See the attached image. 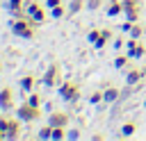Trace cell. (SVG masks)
<instances>
[{"mask_svg":"<svg viewBox=\"0 0 146 141\" xmlns=\"http://www.w3.org/2000/svg\"><path fill=\"white\" fill-rule=\"evenodd\" d=\"M144 107H146V98H144Z\"/></svg>","mask_w":146,"mask_h":141,"instance_id":"cell-35","label":"cell"},{"mask_svg":"<svg viewBox=\"0 0 146 141\" xmlns=\"http://www.w3.org/2000/svg\"><path fill=\"white\" fill-rule=\"evenodd\" d=\"M141 70H144V75H146V64H144V66H141Z\"/></svg>","mask_w":146,"mask_h":141,"instance_id":"cell-33","label":"cell"},{"mask_svg":"<svg viewBox=\"0 0 146 141\" xmlns=\"http://www.w3.org/2000/svg\"><path fill=\"white\" fill-rule=\"evenodd\" d=\"M48 123H50L52 127H68V123H71V116H68L66 111H50V116H48Z\"/></svg>","mask_w":146,"mask_h":141,"instance_id":"cell-6","label":"cell"},{"mask_svg":"<svg viewBox=\"0 0 146 141\" xmlns=\"http://www.w3.org/2000/svg\"><path fill=\"white\" fill-rule=\"evenodd\" d=\"M128 36H132V39H141V36H144V27H141L139 23H132V27H130Z\"/></svg>","mask_w":146,"mask_h":141,"instance_id":"cell-16","label":"cell"},{"mask_svg":"<svg viewBox=\"0 0 146 141\" xmlns=\"http://www.w3.org/2000/svg\"><path fill=\"white\" fill-rule=\"evenodd\" d=\"M21 118L16 116V118H9V123H7V132H5V139L7 141H16V139H21Z\"/></svg>","mask_w":146,"mask_h":141,"instance_id":"cell-5","label":"cell"},{"mask_svg":"<svg viewBox=\"0 0 146 141\" xmlns=\"http://www.w3.org/2000/svg\"><path fill=\"white\" fill-rule=\"evenodd\" d=\"M144 77H146V75H144V70H141V68H128V73H125V84L137 86Z\"/></svg>","mask_w":146,"mask_h":141,"instance_id":"cell-8","label":"cell"},{"mask_svg":"<svg viewBox=\"0 0 146 141\" xmlns=\"http://www.w3.org/2000/svg\"><path fill=\"white\" fill-rule=\"evenodd\" d=\"M103 102V91H94L89 96V105H100Z\"/></svg>","mask_w":146,"mask_h":141,"instance_id":"cell-23","label":"cell"},{"mask_svg":"<svg viewBox=\"0 0 146 141\" xmlns=\"http://www.w3.org/2000/svg\"><path fill=\"white\" fill-rule=\"evenodd\" d=\"M66 139H80V130H66Z\"/></svg>","mask_w":146,"mask_h":141,"instance_id":"cell-28","label":"cell"},{"mask_svg":"<svg viewBox=\"0 0 146 141\" xmlns=\"http://www.w3.org/2000/svg\"><path fill=\"white\" fill-rule=\"evenodd\" d=\"M0 109L2 111H11L14 109V89L11 86H5L0 91Z\"/></svg>","mask_w":146,"mask_h":141,"instance_id":"cell-7","label":"cell"},{"mask_svg":"<svg viewBox=\"0 0 146 141\" xmlns=\"http://www.w3.org/2000/svg\"><path fill=\"white\" fill-rule=\"evenodd\" d=\"M66 130L68 127H52V141H62V139H66Z\"/></svg>","mask_w":146,"mask_h":141,"instance_id":"cell-20","label":"cell"},{"mask_svg":"<svg viewBox=\"0 0 146 141\" xmlns=\"http://www.w3.org/2000/svg\"><path fill=\"white\" fill-rule=\"evenodd\" d=\"M7 123H9V118H0V139H5V132H7Z\"/></svg>","mask_w":146,"mask_h":141,"instance_id":"cell-27","label":"cell"},{"mask_svg":"<svg viewBox=\"0 0 146 141\" xmlns=\"http://www.w3.org/2000/svg\"><path fill=\"white\" fill-rule=\"evenodd\" d=\"M130 27H132V20H125V23H121V30H123V32H130Z\"/></svg>","mask_w":146,"mask_h":141,"instance_id":"cell-31","label":"cell"},{"mask_svg":"<svg viewBox=\"0 0 146 141\" xmlns=\"http://www.w3.org/2000/svg\"><path fill=\"white\" fill-rule=\"evenodd\" d=\"M57 93H59V98H64L68 105H75V102L80 100V86H78L73 80H64V82L57 86Z\"/></svg>","mask_w":146,"mask_h":141,"instance_id":"cell-1","label":"cell"},{"mask_svg":"<svg viewBox=\"0 0 146 141\" xmlns=\"http://www.w3.org/2000/svg\"><path fill=\"white\" fill-rule=\"evenodd\" d=\"M103 7V0H87V9L89 11H96V9H100Z\"/></svg>","mask_w":146,"mask_h":141,"instance_id":"cell-25","label":"cell"},{"mask_svg":"<svg viewBox=\"0 0 146 141\" xmlns=\"http://www.w3.org/2000/svg\"><path fill=\"white\" fill-rule=\"evenodd\" d=\"M27 102H30L32 107H41V96H39V93H34V91H30V96H27Z\"/></svg>","mask_w":146,"mask_h":141,"instance_id":"cell-22","label":"cell"},{"mask_svg":"<svg viewBox=\"0 0 146 141\" xmlns=\"http://www.w3.org/2000/svg\"><path fill=\"white\" fill-rule=\"evenodd\" d=\"M52 136V125L48 123V125H43L39 132H36V139H50Z\"/></svg>","mask_w":146,"mask_h":141,"instance_id":"cell-19","label":"cell"},{"mask_svg":"<svg viewBox=\"0 0 146 141\" xmlns=\"http://www.w3.org/2000/svg\"><path fill=\"white\" fill-rule=\"evenodd\" d=\"M139 7H141L139 0H123V11L125 9H139Z\"/></svg>","mask_w":146,"mask_h":141,"instance_id":"cell-24","label":"cell"},{"mask_svg":"<svg viewBox=\"0 0 146 141\" xmlns=\"http://www.w3.org/2000/svg\"><path fill=\"white\" fill-rule=\"evenodd\" d=\"M0 73H2V64H0Z\"/></svg>","mask_w":146,"mask_h":141,"instance_id":"cell-34","label":"cell"},{"mask_svg":"<svg viewBox=\"0 0 146 141\" xmlns=\"http://www.w3.org/2000/svg\"><path fill=\"white\" fill-rule=\"evenodd\" d=\"M66 11H68V9H64V5H57V7L50 9V16H52V18H62Z\"/></svg>","mask_w":146,"mask_h":141,"instance_id":"cell-21","label":"cell"},{"mask_svg":"<svg viewBox=\"0 0 146 141\" xmlns=\"http://www.w3.org/2000/svg\"><path fill=\"white\" fill-rule=\"evenodd\" d=\"M110 39H114V36H112V30H107V27H103V30H100V36H98V41L94 43V48H96V50H100V48H105V45L110 43Z\"/></svg>","mask_w":146,"mask_h":141,"instance_id":"cell-10","label":"cell"},{"mask_svg":"<svg viewBox=\"0 0 146 141\" xmlns=\"http://www.w3.org/2000/svg\"><path fill=\"white\" fill-rule=\"evenodd\" d=\"M34 84H36V77H34V75H25V77H21V82H18L21 91H25V93L34 91Z\"/></svg>","mask_w":146,"mask_h":141,"instance_id":"cell-11","label":"cell"},{"mask_svg":"<svg viewBox=\"0 0 146 141\" xmlns=\"http://www.w3.org/2000/svg\"><path fill=\"white\" fill-rule=\"evenodd\" d=\"M130 55L128 52H121V55H116L114 57V68H119V70H123V68H128V64H130Z\"/></svg>","mask_w":146,"mask_h":141,"instance_id":"cell-13","label":"cell"},{"mask_svg":"<svg viewBox=\"0 0 146 141\" xmlns=\"http://www.w3.org/2000/svg\"><path fill=\"white\" fill-rule=\"evenodd\" d=\"M128 55H130L132 59H139V57H144V55H146V48H144V43H137V45H135V48H132Z\"/></svg>","mask_w":146,"mask_h":141,"instance_id":"cell-17","label":"cell"},{"mask_svg":"<svg viewBox=\"0 0 146 141\" xmlns=\"http://www.w3.org/2000/svg\"><path fill=\"white\" fill-rule=\"evenodd\" d=\"M41 82L48 86V89H55V86H59L64 80H62V66L57 64V61H52L48 68H46V73H43V77H41Z\"/></svg>","mask_w":146,"mask_h":141,"instance_id":"cell-3","label":"cell"},{"mask_svg":"<svg viewBox=\"0 0 146 141\" xmlns=\"http://www.w3.org/2000/svg\"><path fill=\"white\" fill-rule=\"evenodd\" d=\"M135 130H137V125H135V123H123V125H121V132H119V136L128 139V136H132V134H135Z\"/></svg>","mask_w":146,"mask_h":141,"instance_id":"cell-15","label":"cell"},{"mask_svg":"<svg viewBox=\"0 0 146 141\" xmlns=\"http://www.w3.org/2000/svg\"><path fill=\"white\" fill-rule=\"evenodd\" d=\"M43 5H46L48 9H52V7H57V5H62V0H46Z\"/></svg>","mask_w":146,"mask_h":141,"instance_id":"cell-30","label":"cell"},{"mask_svg":"<svg viewBox=\"0 0 146 141\" xmlns=\"http://www.w3.org/2000/svg\"><path fill=\"white\" fill-rule=\"evenodd\" d=\"M82 9H87V0H71L68 2V14H78Z\"/></svg>","mask_w":146,"mask_h":141,"instance_id":"cell-14","label":"cell"},{"mask_svg":"<svg viewBox=\"0 0 146 141\" xmlns=\"http://www.w3.org/2000/svg\"><path fill=\"white\" fill-rule=\"evenodd\" d=\"M119 98H121V89H116V86H107L103 91V102H107V105L119 102Z\"/></svg>","mask_w":146,"mask_h":141,"instance_id":"cell-9","label":"cell"},{"mask_svg":"<svg viewBox=\"0 0 146 141\" xmlns=\"http://www.w3.org/2000/svg\"><path fill=\"white\" fill-rule=\"evenodd\" d=\"M123 14V0H110L107 2V16H119Z\"/></svg>","mask_w":146,"mask_h":141,"instance_id":"cell-12","label":"cell"},{"mask_svg":"<svg viewBox=\"0 0 146 141\" xmlns=\"http://www.w3.org/2000/svg\"><path fill=\"white\" fill-rule=\"evenodd\" d=\"M123 43H125V41H123V36H116V39L112 41V45H114L116 50H121V48H123Z\"/></svg>","mask_w":146,"mask_h":141,"instance_id":"cell-29","label":"cell"},{"mask_svg":"<svg viewBox=\"0 0 146 141\" xmlns=\"http://www.w3.org/2000/svg\"><path fill=\"white\" fill-rule=\"evenodd\" d=\"M103 139H105V134H98V132L91 134V141H103Z\"/></svg>","mask_w":146,"mask_h":141,"instance_id":"cell-32","label":"cell"},{"mask_svg":"<svg viewBox=\"0 0 146 141\" xmlns=\"http://www.w3.org/2000/svg\"><path fill=\"white\" fill-rule=\"evenodd\" d=\"M98 36H100V30H96V27H94V30H89V34H87V39H89L91 43H96V41H98Z\"/></svg>","mask_w":146,"mask_h":141,"instance_id":"cell-26","label":"cell"},{"mask_svg":"<svg viewBox=\"0 0 146 141\" xmlns=\"http://www.w3.org/2000/svg\"><path fill=\"white\" fill-rule=\"evenodd\" d=\"M16 116H18L23 123H34V121L41 116V109H39V107H32V105L25 100L23 105H18V109H16Z\"/></svg>","mask_w":146,"mask_h":141,"instance_id":"cell-4","label":"cell"},{"mask_svg":"<svg viewBox=\"0 0 146 141\" xmlns=\"http://www.w3.org/2000/svg\"><path fill=\"white\" fill-rule=\"evenodd\" d=\"M11 32L21 39H32L34 36V23L30 16L25 18H18V20H11Z\"/></svg>","mask_w":146,"mask_h":141,"instance_id":"cell-2","label":"cell"},{"mask_svg":"<svg viewBox=\"0 0 146 141\" xmlns=\"http://www.w3.org/2000/svg\"><path fill=\"white\" fill-rule=\"evenodd\" d=\"M123 14H125V20L137 23V20H139V14H141V7H139V9H125Z\"/></svg>","mask_w":146,"mask_h":141,"instance_id":"cell-18","label":"cell"}]
</instances>
